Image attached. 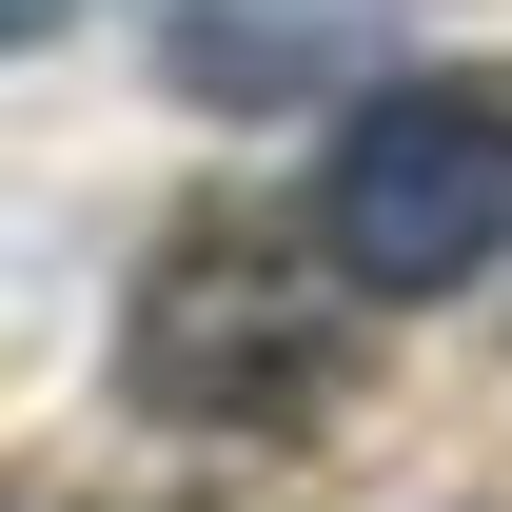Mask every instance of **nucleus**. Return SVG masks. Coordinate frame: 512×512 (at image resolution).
<instances>
[{
	"label": "nucleus",
	"mask_w": 512,
	"mask_h": 512,
	"mask_svg": "<svg viewBox=\"0 0 512 512\" xmlns=\"http://www.w3.org/2000/svg\"><path fill=\"white\" fill-rule=\"evenodd\" d=\"M119 394L158 434H237V453H296L355 394V296H335L316 256L276 237V217H178V237L138 256L119 296Z\"/></svg>",
	"instance_id": "obj_1"
},
{
	"label": "nucleus",
	"mask_w": 512,
	"mask_h": 512,
	"mask_svg": "<svg viewBox=\"0 0 512 512\" xmlns=\"http://www.w3.org/2000/svg\"><path fill=\"white\" fill-rule=\"evenodd\" d=\"M375 316V296H473L512 256V79H375L355 119H335V158H316V237H296Z\"/></svg>",
	"instance_id": "obj_2"
},
{
	"label": "nucleus",
	"mask_w": 512,
	"mask_h": 512,
	"mask_svg": "<svg viewBox=\"0 0 512 512\" xmlns=\"http://www.w3.org/2000/svg\"><path fill=\"white\" fill-rule=\"evenodd\" d=\"M60 20H79V0H0V60H20V40H60Z\"/></svg>",
	"instance_id": "obj_3"
}]
</instances>
